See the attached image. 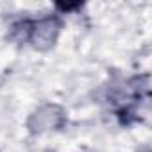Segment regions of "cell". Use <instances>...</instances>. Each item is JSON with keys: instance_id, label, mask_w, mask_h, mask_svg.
I'll list each match as a JSON object with an SVG mask.
<instances>
[{"instance_id": "1", "label": "cell", "mask_w": 152, "mask_h": 152, "mask_svg": "<svg viewBox=\"0 0 152 152\" xmlns=\"http://www.w3.org/2000/svg\"><path fill=\"white\" fill-rule=\"evenodd\" d=\"M63 22L57 15H48L41 18H23L13 23L11 27V38L18 43H29L31 47L38 50H47L54 47L59 32H61Z\"/></svg>"}]
</instances>
